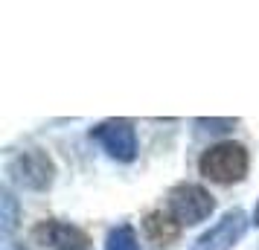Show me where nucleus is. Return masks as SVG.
Here are the masks:
<instances>
[{
    "mask_svg": "<svg viewBox=\"0 0 259 250\" xmlns=\"http://www.w3.org/2000/svg\"><path fill=\"white\" fill-rule=\"evenodd\" d=\"M198 169L204 178L215 183H236L247 172V152L239 143H219L207 148L198 160Z\"/></svg>",
    "mask_w": 259,
    "mask_h": 250,
    "instance_id": "f257e3e1",
    "label": "nucleus"
},
{
    "mask_svg": "<svg viewBox=\"0 0 259 250\" xmlns=\"http://www.w3.org/2000/svg\"><path fill=\"white\" fill-rule=\"evenodd\" d=\"M212 210H215L212 195L198 183H178L175 189L169 192V201H166V213L172 215L178 224H198Z\"/></svg>",
    "mask_w": 259,
    "mask_h": 250,
    "instance_id": "f03ea898",
    "label": "nucleus"
},
{
    "mask_svg": "<svg viewBox=\"0 0 259 250\" xmlns=\"http://www.w3.org/2000/svg\"><path fill=\"white\" fill-rule=\"evenodd\" d=\"M91 140H96L119 163H128L137 155V137H134V125L128 119H105V122H99L96 128H91Z\"/></svg>",
    "mask_w": 259,
    "mask_h": 250,
    "instance_id": "7ed1b4c3",
    "label": "nucleus"
},
{
    "mask_svg": "<svg viewBox=\"0 0 259 250\" xmlns=\"http://www.w3.org/2000/svg\"><path fill=\"white\" fill-rule=\"evenodd\" d=\"M9 175L26 189H47L53 180V160L41 148H29L9 160Z\"/></svg>",
    "mask_w": 259,
    "mask_h": 250,
    "instance_id": "20e7f679",
    "label": "nucleus"
},
{
    "mask_svg": "<svg viewBox=\"0 0 259 250\" xmlns=\"http://www.w3.org/2000/svg\"><path fill=\"white\" fill-rule=\"evenodd\" d=\"M32 238L41 250H91V238L79 227L64 224V221H41L32 230Z\"/></svg>",
    "mask_w": 259,
    "mask_h": 250,
    "instance_id": "39448f33",
    "label": "nucleus"
},
{
    "mask_svg": "<svg viewBox=\"0 0 259 250\" xmlns=\"http://www.w3.org/2000/svg\"><path fill=\"white\" fill-rule=\"evenodd\" d=\"M245 230H247V215L242 210H230V213H224V218L219 224L210 227L192 244V250H230L239 238L245 236Z\"/></svg>",
    "mask_w": 259,
    "mask_h": 250,
    "instance_id": "423d86ee",
    "label": "nucleus"
},
{
    "mask_svg": "<svg viewBox=\"0 0 259 250\" xmlns=\"http://www.w3.org/2000/svg\"><path fill=\"white\" fill-rule=\"evenodd\" d=\"M143 230H146L149 241H154L157 247H166V244H172V241L181 236V224H178L169 213H163V210H154V213L146 215Z\"/></svg>",
    "mask_w": 259,
    "mask_h": 250,
    "instance_id": "0eeeda50",
    "label": "nucleus"
},
{
    "mask_svg": "<svg viewBox=\"0 0 259 250\" xmlns=\"http://www.w3.org/2000/svg\"><path fill=\"white\" fill-rule=\"evenodd\" d=\"M105 250H140V244H137L134 230L128 224H122L117 230H111V236L105 241Z\"/></svg>",
    "mask_w": 259,
    "mask_h": 250,
    "instance_id": "6e6552de",
    "label": "nucleus"
},
{
    "mask_svg": "<svg viewBox=\"0 0 259 250\" xmlns=\"http://www.w3.org/2000/svg\"><path fill=\"white\" fill-rule=\"evenodd\" d=\"M0 210H3V215H0V221H3V233L9 236L15 227H18V201L12 198V192H3L0 195Z\"/></svg>",
    "mask_w": 259,
    "mask_h": 250,
    "instance_id": "1a4fd4ad",
    "label": "nucleus"
},
{
    "mask_svg": "<svg viewBox=\"0 0 259 250\" xmlns=\"http://www.w3.org/2000/svg\"><path fill=\"white\" fill-rule=\"evenodd\" d=\"M198 125H204L207 131H227L236 125V119H198Z\"/></svg>",
    "mask_w": 259,
    "mask_h": 250,
    "instance_id": "9d476101",
    "label": "nucleus"
},
{
    "mask_svg": "<svg viewBox=\"0 0 259 250\" xmlns=\"http://www.w3.org/2000/svg\"><path fill=\"white\" fill-rule=\"evenodd\" d=\"M3 250H24V247H21V244H15V241H6V244H3Z\"/></svg>",
    "mask_w": 259,
    "mask_h": 250,
    "instance_id": "9b49d317",
    "label": "nucleus"
},
{
    "mask_svg": "<svg viewBox=\"0 0 259 250\" xmlns=\"http://www.w3.org/2000/svg\"><path fill=\"white\" fill-rule=\"evenodd\" d=\"M253 224L259 227V204H256V213H253Z\"/></svg>",
    "mask_w": 259,
    "mask_h": 250,
    "instance_id": "f8f14e48",
    "label": "nucleus"
}]
</instances>
